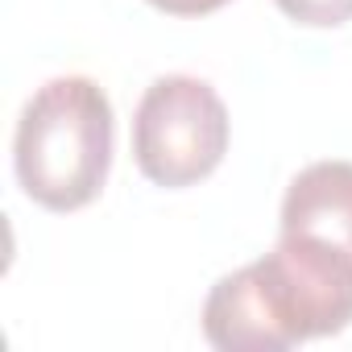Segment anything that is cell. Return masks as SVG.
Here are the masks:
<instances>
[{
  "label": "cell",
  "instance_id": "2",
  "mask_svg": "<svg viewBox=\"0 0 352 352\" xmlns=\"http://www.w3.org/2000/svg\"><path fill=\"white\" fill-rule=\"evenodd\" d=\"M228 153V108L195 75H162L133 116V157L153 187L183 191L204 183Z\"/></svg>",
  "mask_w": 352,
  "mask_h": 352
},
{
  "label": "cell",
  "instance_id": "1",
  "mask_svg": "<svg viewBox=\"0 0 352 352\" xmlns=\"http://www.w3.org/2000/svg\"><path fill=\"white\" fill-rule=\"evenodd\" d=\"M21 191L46 212L87 208L112 166V104L96 79L63 75L21 108L13 137Z\"/></svg>",
  "mask_w": 352,
  "mask_h": 352
},
{
  "label": "cell",
  "instance_id": "5",
  "mask_svg": "<svg viewBox=\"0 0 352 352\" xmlns=\"http://www.w3.org/2000/svg\"><path fill=\"white\" fill-rule=\"evenodd\" d=\"M274 5L311 30H336L344 21H352V0H274Z\"/></svg>",
  "mask_w": 352,
  "mask_h": 352
},
{
  "label": "cell",
  "instance_id": "3",
  "mask_svg": "<svg viewBox=\"0 0 352 352\" xmlns=\"http://www.w3.org/2000/svg\"><path fill=\"white\" fill-rule=\"evenodd\" d=\"M249 270L286 348L336 336L352 323V253L340 245L282 232L261 261H249Z\"/></svg>",
  "mask_w": 352,
  "mask_h": 352
},
{
  "label": "cell",
  "instance_id": "6",
  "mask_svg": "<svg viewBox=\"0 0 352 352\" xmlns=\"http://www.w3.org/2000/svg\"><path fill=\"white\" fill-rule=\"evenodd\" d=\"M149 5L170 13V17H208V13L224 9L228 0H149Z\"/></svg>",
  "mask_w": 352,
  "mask_h": 352
},
{
  "label": "cell",
  "instance_id": "4",
  "mask_svg": "<svg viewBox=\"0 0 352 352\" xmlns=\"http://www.w3.org/2000/svg\"><path fill=\"white\" fill-rule=\"evenodd\" d=\"M282 232H307L352 253V162H315L282 199Z\"/></svg>",
  "mask_w": 352,
  "mask_h": 352
}]
</instances>
